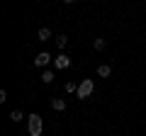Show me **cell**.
I'll list each match as a JSON object with an SVG mask.
<instances>
[{
  "label": "cell",
  "instance_id": "obj_1",
  "mask_svg": "<svg viewBox=\"0 0 146 136\" xmlns=\"http://www.w3.org/2000/svg\"><path fill=\"white\" fill-rule=\"evenodd\" d=\"M27 129H29V136H42V129H44L42 117L39 114H29L27 117Z\"/></svg>",
  "mask_w": 146,
  "mask_h": 136
},
{
  "label": "cell",
  "instance_id": "obj_2",
  "mask_svg": "<svg viewBox=\"0 0 146 136\" xmlns=\"http://www.w3.org/2000/svg\"><path fill=\"white\" fill-rule=\"evenodd\" d=\"M93 90H95V83H93V78H85L83 83L78 85V92H76V97H78V100H88L90 95H93Z\"/></svg>",
  "mask_w": 146,
  "mask_h": 136
},
{
  "label": "cell",
  "instance_id": "obj_3",
  "mask_svg": "<svg viewBox=\"0 0 146 136\" xmlns=\"http://www.w3.org/2000/svg\"><path fill=\"white\" fill-rule=\"evenodd\" d=\"M49 63H51V53H49V51H42V53H36V58H34V66L44 68V66H49Z\"/></svg>",
  "mask_w": 146,
  "mask_h": 136
},
{
  "label": "cell",
  "instance_id": "obj_4",
  "mask_svg": "<svg viewBox=\"0 0 146 136\" xmlns=\"http://www.w3.org/2000/svg\"><path fill=\"white\" fill-rule=\"evenodd\" d=\"M54 66L58 68V71H66L68 66H71V56H66V53H61V56L54 58Z\"/></svg>",
  "mask_w": 146,
  "mask_h": 136
},
{
  "label": "cell",
  "instance_id": "obj_5",
  "mask_svg": "<svg viewBox=\"0 0 146 136\" xmlns=\"http://www.w3.org/2000/svg\"><path fill=\"white\" fill-rule=\"evenodd\" d=\"M36 39H39V42H49V39H51V29H46V27H42V29L36 32Z\"/></svg>",
  "mask_w": 146,
  "mask_h": 136
},
{
  "label": "cell",
  "instance_id": "obj_6",
  "mask_svg": "<svg viewBox=\"0 0 146 136\" xmlns=\"http://www.w3.org/2000/svg\"><path fill=\"white\" fill-rule=\"evenodd\" d=\"M51 107H54L56 112H63V110H66V100H61V97H54V100H51Z\"/></svg>",
  "mask_w": 146,
  "mask_h": 136
},
{
  "label": "cell",
  "instance_id": "obj_7",
  "mask_svg": "<svg viewBox=\"0 0 146 136\" xmlns=\"http://www.w3.org/2000/svg\"><path fill=\"white\" fill-rule=\"evenodd\" d=\"M66 44H68V37H66V34H58V37H56V46L58 49H66Z\"/></svg>",
  "mask_w": 146,
  "mask_h": 136
},
{
  "label": "cell",
  "instance_id": "obj_8",
  "mask_svg": "<svg viewBox=\"0 0 146 136\" xmlns=\"http://www.w3.org/2000/svg\"><path fill=\"white\" fill-rule=\"evenodd\" d=\"M110 73H112V68H110V66H100L98 68V75H100V78H107Z\"/></svg>",
  "mask_w": 146,
  "mask_h": 136
},
{
  "label": "cell",
  "instance_id": "obj_9",
  "mask_svg": "<svg viewBox=\"0 0 146 136\" xmlns=\"http://www.w3.org/2000/svg\"><path fill=\"white\" fill-rule=\"evenodd\" d=\"M42 83H54V73H51V71H44V73H42Z\"/></svg>",
  "mask_w": 146,
  "mask_h": 136
},
{
  "label": "cell",
  "instance_id": "obj_10",
  "mask_svg": "<svg viewBox=\"0 0 146 136\" xmlns=\"http://www.w3.org/2000/svg\"><path fill=\"white\" fill-rule=\"evenodd\" d=\"M10 119H12V121H22V119H25V114H22L20 110H12V112H10Z\"/></svg>",
  "mask_w": 146,
  "mask_h": 136
},
{
  "label": "cell",
  "instance_id": "obj_11",
  "mask_svg": "<svg viewBox=\"0 0 146 136\" xmlns=\"http://www.w3.org/2000/svg\"><path fill=\"white\" fill-rule=\"evenodd\" d=\"M63 90H66V92H78V85L73 83V80H68V83L63 85Z\"/></svg>",
  "mask_w": 146,
  "mask_h": 136
},
{
  "label": "cell",
  "instance_id": "obj_12",
  "mask_svg": "<svg viewBox=\"0 0 146 136\" xmlns=\"http://www.w3.org/2000/svg\"><path fill=\"white\" fill-rule=\"evenodd\" d=\"M93 46L98 49V51H102V49H105V39H102V37H98V39L93 42Z\"/></svg>",
  "mask_w": 146,
  "mask_h": 136
}]
</instances>
